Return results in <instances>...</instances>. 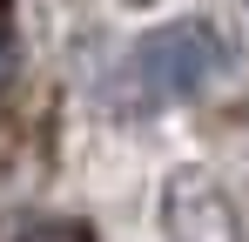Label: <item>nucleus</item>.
Returning <instances> with one entry per match:
<instances>
[{
  "instance_id": "obj_1",
  "label": "nucleus",
  "mask_w": 249,
  "mask_h": 242,
  "mask_svg": "<svg viewBox=\"0 0 249 242\" xmlns=\"http://www.w3.org/2000/svg\"><path fill=\"white\" fill-rule=\"evenodd\" d=\"M222 74V40L209 20H168L155 34H142L135 47V81L155 101H189Z\"/></svg>"
},
{
  "instance_id": "obj_2",
  "label": "nucleus",
  "mask_w": 249,
  "mask_h": 242,
  "mask_svg": "<svg viewBox=\"0 0 249 242\" xmlns=\"http://www.w3.org/2000/svg\"><path fill=\"white\" fill-rule=\"evenodd\" d=\"M162 229L168 242H236V208L209 175H175L162 195Z\"/></svg>"
},
{
  "instance_id": "obj_3",
  "label": "nucleus",
  "mask_w": 249,
  "mask_h": 242,
  "mask_svg": "<svg viewBox=\"0 0 249 242\" xmlns=\"http://www.w3.org/2000/svg\"><path fill=\"white\" fill-rule=\"evenodd\" d=\"M14 74H20V34H14V14L0 7V94L14 87Z\"/></svg>"
},
{
  "instance_id": "obj_4",
  "label": "nucleus",
  "mask_w": 249,
  "mask_h": 242,
  "mask_svg": "<svg viewBox=\"0 0 249 242\" xmlns=\"http://www.w3.org/2000/svg\"><path fill=\"white\" fill-rule=\"evenodd\" d=\"M122 7H162V0H122Z\"/></svg>"
}]
</instances>
